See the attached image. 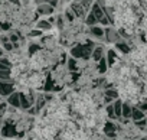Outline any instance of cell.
Wrapping results in <instances>:
<instances>
[{
	"instance_id": "7c38bea8",
	"label": "cell",
	"mask_w": 147,
	"mask_h": 140,
	"mask_svg": "<svg viewBox=\"0 0 147 140\" xmlns=\"http://www.w3.org/2000/svg\"><path fill=\"white\" fill-rule=\"evenodd\" d=\"M91 56H92V59H94L95 62H98V61L104 56V49H102V46H97V48H94Z\"/></svg>"
},
{
	"instance_id": "4fadbf2b",
	"label": "cell",
	"mask_w": 147,
	"mask_h": 140,
	"mask_svg": "<svg viewBox=\"0 0 147 140\" xmlns=\"http://www.w3.org/2000/svg\"><path fill=\"white\" fill-rule=\"evenodd\" d=\"M104 97H105V98H110L111 101H114V98H115V100L118 98V91L114 90V88H108V90L104 91Z\"/></svg>"
},
{
	"instance_id": "8992f818",
	"label": "cell",
	"mask_w": 147,
	"mask_h": 140,
	"mask_svg": "<svg viewBox=\"0 0 147 140\" xmlns=\"http://www.w3.org/2000/svg\"><path fill=\"white\" fill-rule=\"evenodd\" d=\"M6 103L9 107H13V108H20V98H19V91H15L12 93L7 98H6Z\"/></svg>"
},
{
	"instance_id": "30bf717a",
	"label": "cell",
	"mask_w": 147,
	"mask_h": 140,
	"mask_svg": "<svg viewBox=\"0 0 147 140\" xmlns=\"http://www.w3.org/2000/svg\"><path fill=\"white\" fill-rule=\"evenodd\" d=\"M121 108H123V101L120 98H117L113 103V110H114V116L115 118H121Z\"/></svg>"
},
{
	"instance_id": "44dd1931",
	"label": "cell",
	"mask_w": 147,
	"mask_h": 140,
	"mask_svg": "<svg viewBox=\"0 0 147 140\" xmlns=\"http://www.w3.org/2000/svg\"><path fill=\"white\" fill-rule=\"evenodd\" d=\"M105 111H107V116H108L110 118H115V116H114V110H113V103H111L110 106H107Z\"/></svg>"
},
{
	"instance_id": "2e32d148",
	"label": "cell",
	"mask_w": 147,
	"mask_h": 140,
	"mask_svg": "<svg viewBox=\"0 0 147 140\" xmlns=\"http://www.w3.org/2000/svg\"><path fill=\"white\" fill-rule=\"evenodd\" d=\"M107 69H108V64H107L105 56H102V58L98 61V71H100L101 74H104V72H107Z\"/></svg>"
},
{
	"instance_id": "ba28073f",
	"label": "cell",
	"mask_w": 147,
	"mask_h": 140,
	"mask_svg": "<svg viewBox=\"0 0 147 140\" xmlns=\"http://www.w3.org/2000/svg\"><path fill=\"white\" fill-rule=\"evenodd\" d=\"M104 36H107V41H110V42H120V36H118V33L115 32V30H113V29H107L105 32H104Z\"/></svg>"
},
{
	"instance_id": "7a4b0ae2",
	"label": "cell",
	"mask_w": 147,
	"mask_h": 140,
	"mask_svg": "<svg viewBox=\"0 0 147 140\" xmlns=\"http://www.w3.org/2000/svg\"><path fill=\"white\" fill-rule=\"evenodd\" d=\"M91 13L95 16V19H97L98 23H101V25H104V26H107V25L111 23L110 19L107 18V15H105L102 6H101L100 3H94V5H92V7H91Z\"/></svg>"
},
{
	"instance_id": "cb8c5ba5",
	"label": "cell",
	"mask_w": 147,
	"mask_h": 140,
	"mask_svg": "<svg viewBox=\"0 0 147 140\" xmlns=\"http://www.w3.org/2000/svg\"><path fill=\"white\" fill-rule=\"evenodd\" d=\"M65 15H66V18H68L69 20H72V19H74V13H72L71 10H66V13H65Z\"/></svg>"
},
{
	"instance_id": "ffe728a7",
	"label": "cell",
	"mask_w": 147,
	"mask_h": 140,
	"mask_svg": "<svg viewBox=\"0 0 147 140\" xmlns=\"http://www.w3.org/2000/svg\"><path fill=\"white\" fill-rule=\"evenodd\" d=\"M85 22H87V25H90V26H95L98 22H97V19H95V16L90 12L88 15H87V19H85Z\"/></svg>"
},
{
	"instance_id": "5bb4252c",
	"label": "cell",
	"mask_w": 147,
	"mask_h": 140,
	"mask_svg": "<svg viewBox=\"0 0 147 140\" xmlns=\"http://www.w3.org/2000/svg\"><path fill=\"white\" fill-rule=\"evenodd\" d=\"M131 118L134 121H138V120H143L144 118V113L141 110H138L137 107H133V111H131Z\"/></svg>"
},
{
	"instance_id": "7402d4cb",
	"label": "cell",
	"mask_w": 147,
	"mask_h": 140,
	"mask_svg": "<svg viewBox=\"0 0 147 140\" xmlns=\"http://www.w3.org/2000/svg\"><path fill=\"white\" fill-rule=\"evenodd\" d=\"M3 48H5L6 51H13V48H15V46H13V43H12V42H5V43H3Z\"/></svg>"
},
{
	"instance_id": "484cf974",
	"label": "cell",
	"mask_w": 147,
	"mask_h": 140,
	"mask_svg": "<svg viewBox=\"0 0 147 140\" xmlns=\"http://www.w3.org/2000/svg\"><path fill=\"white\" fill-rule=\"evenodd\" d=\"M140 140H147V137H143V139H140Z\"/></svg>"
},
{
	"instance_id": "9c48e42d",
	"label": "cell",
	"mask_w": 147,
	"mask_h": 140,
	"mask_svg": "<svg viewBox=\"0 0 147 140\" xmlns=\"http://www.w3.org/2000/svg\"><path fill=\"white\" fill-rule=\"evenodd\" d=\"M131 111H133V106L130 103H123V108H121V118H131Z\"/></svg>"
},
{
	"instance_id": "4316f807",
	"label": "cell",
	"mask_w": 147,
	"mask_h": 140,
	"mask_svg": "<svg viewBox=\"0 0 147 140\" xmlns=\"http://www.w3.org/2000/svg\"><path fill=\"white\" fill-rule=\"evenodd\" d=\"M146 126H147V118H146Z\"/></svg>"
},
{
	"instance_id": "52a82bcc",
	"label": "cell",
	"mask_w": 147,
	"mask_h": 140,
	"mask_svg": "<svg viewBox=\"0 0 147 140\" xmlns=\"http://www.w3.org/2000/svg\"><path fill=\"white\" fill-rule=\"evenodd\" d=\"M38 12H39L40 15H45V16L52 15V13H53V6H51V5H48V3H40L39 7H38Z\"/></svg>"
},
{
	"instance_id": "e0dca14e",
	"label": "cell",
	"mask_w": 147,
	"mask_h": 140,
	"mask_svg": "<svg viewBox=\"0 0 147 140\" xmlns=\"http://www.w3.org/2000/svg\"><path fill=\"white\" fill-rule=\"evenodd\" d=\"M91 35L95 38H104V29L100 26H91Z\"/></svg>"
},
{
	"instance_id": "ac0fdd59",
	"label": "cell",
	"mask_w": 147,
	"mask_h": 140,
	"mask_svg": "<svg viewBox=\"0 0 147 140\" xmlns=\"http://www.w3.org/2000/svg\"><path fill=\"white\" fill-rule=\"evenodd\" d=\"M36 26H38L39 30H49L52 28V23H49L48 20H39Z\"/></svg>"
},
{
	"instance_id": "8fae6325",
	"label": "cell",
	"mask_w": 147,
	"mask_h": 140,
	"mask_svg": "<svg viewBox=\"0 0 147 140\" xmlns=\"http://www.w3.org/2000/svg\"><path fill=\"white\" fill-rule=\"evenodd\" d=\"M105 59H107L108 66H114V64H115V61H117V52H115L114 49H110V51L107 52Z\"/></svg>"
},
{
	"instance_id": "83f0119b",
	"label": "cell",
	"mask_w": 147,
	"mask_h": 140,
	"mask_svg": "<svg viewBox=\"0 0 147 140\" xmlns=\"http://www.w3.org/2000/svg\"><path fill=\"white\" fill-rule=\"evenodd\" d=\"M0 101H2V97H0Z\"/></svg>"
},
{
	"instance_id": "d6986e66",
	"label": "cell",
	"mask_w": 147,
	"mask_h": 140,
	"mask_svg": "<svg viewBox=\"0 0 147 140\" xmlns=\"http://www.w3.org/2000/svg\"><path fill=\"white\" fill-rule=\"evenodd\" d=\"M115 48H117L118 51H121L123 53H128V52H130V46H128L127 43H124V42H117V43H115Z\"/></svg>"
},
{
	"instance_id": "603a6c76",
	"label": "cell",
	"mask_w": 147,
	"mask_h": 140,
	"mask_svg": "<svg viewBox=\"0 0 147 140\" xmlns=\"http://www.w3.org/2000/svg\"><path fill=\"white\" fill-rule=\"evenodd\" d=\"M40 35H42V30H39V29L30 32V36H40Z\"/></svg>"
},
{
	"instance_id": "6da1fadb",
	"label": "cell",
	"mask_w": 147,
	"mask_h": 140,
	"mask_svg": "<svg viewBox=\"0 0 147 140\" xmlns=\"http://www.w3.org/2000/svg\"><path fill=\"white\" fill-rule=\"evenodd\" d=\"M92 51H94V43L92 42H88L85 45H78L75 48H72L71 49V55L74 58H84L85 59V58H90L91 56Z\"/></svg>"
},
{
	"instance_id": "9a60e30c",
	"label": "cell",
	"mask_w": 147,
	"mask_h": 140,
	"mask_svg": "<svg viewBox=\"0 0 147 140\" xmlns=\"http://www.w3.org/2000/svg\"><path fill=\"white\" fill-rule=\"evenodd\" d=\"M102 131L107 134V136H113L114 133H115V124L114 123H105V126H104V129H102Z\"/></svg>"
},
{
	"instance_id": "f1b7e54d",
	"label": "cell",
	"mask_w": 147,
	"mask_h": 140,
	"mask_svg": "<svg viewBox=\"0 0 147 140\" xmlns=\"http://www.w3.org/2000/svg\"><path fill=\"white\" fill-rule=\"evenodd\" d=\"M0 140H3V139H2V137H0Z\"/></svg>"
},
{
	"instance_id": "d4e9b609",
	"label": "cell",
	"mask_w": 147,
	"mask_h": 140,
	"mask_svg": "<svg viewBox=\"0 0 147 140\" xmlns=\"http://www.w3.org/2000/svg\"><path fill=\"white\" fill-rule=\"evenodd\" d=\"M10 2H12V3H15V5H18V3H19V0H10Z\"/></svg>"
},
{
	"instance_id": "5b68a950",
	"label": "cell",
	"mask_w": 147,
	"mask_h": 140,
	"mask_svg": "<svg viewBox=\"0 0 147 140\" xmlns=\"http://www.w3.org/2000/svg\"><path fill=\"white\" fill-rule=\"evenodd\" d=\"M0 134H2V137H9V139H13V137H16L18 131H16V127H15V126H12V124L6 123V124L3 126L2 131H0Z\"/></svg>"
},
{
	"instance_id": "277c9868",
	"label": "cell",
	"mask_w": 147,
	"mask_h": 140,
	"mask_svg": "<svg viewBox=\"0 0 147 140\" xmlns=\"http://www.w3.org/2000/svg\"><path fill=\"white\" fill-rule=\"evenodd\" d=\"M12 62L7 58H0V80H10Z\"/></svg>"
},
{
	"instance_id": "3957f363",
	"label": "cell",
	"mask_w": 147,
	"mask_h": 140,
	"mask_svg": "<svg viewBox=\"0 0 147 140\" xmlns=\"http://www.w3.org/2000/svg\"><path fill=\"white\" fill-rule=\"evenodd\" d=\"M15 83L10 80H0V97L7 98L12 93H15Z\"/></svg>"
}]
</instances>
